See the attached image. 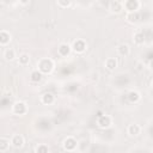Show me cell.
I'll use <instances>...</instances> for the list:
<instances>
[{
  "instance_id": "8fae6325",
  "label": "cell",
  "mask_w": 153,
  "mask_h": 153,
  "mask_svg": "<svg viewBox=\"0 0 153 153\" xmlns=\"http://www.w3.org/2000/svg\"><path fill=\"white\" fill-rule=\"evenodd\" d=\"M127 131L130 136H137L140 133H141V127L137 124V123H131L128 126L127 128Z\"/></svg>"
},
{
  "instance_id": "44dd1931",
  "label": "cell",
  "mask_w": 153,
  "mask_h": 153,
  "mask_svg": "<svg viewBox=\"0 0 153 153\" xmlns=\"http://www.w3.org/2000/svg\"><path fill=\"white\" fill-rule=\"evenodd\" d=\"M11 142L6 137H0V152H6L10 147Z\"/></svg>"
},
{
  "instance_id": "2e32d148",
  "label": "cell",
  "mask_w": 153,
  "mask_h": 153,
  "mask_svg": "<svg viewBox=\"0 0 153 153\" xmlns=\"http://www.w3.org/2000/svg\"><path fill=\"white\" fill-rule=\"evenodd\" d=\"M30 79H31L32 82H39V81H42V79H43V74H42L39 71L35 69V71L31 72V74H30Z\"/></svg>"
},
{
  "instance_id": "7a4b0ae2",
  "label": "cell",
  "mask_w": 153,
  "mask_h": 153,
  "mask_svg": "<svg viewBox=\"0 0 153 153\" xmlns=\"http://www.w3.org/2000/svg\"><path fill=\"white\" fill-rule=\"evenodd\" d=\"M122 6H123V10L127 11V13L137 12V10L141 6V2L139 0H126V1H122Z\"/></svg>"
},
{
  "instance_id": "6da1fadb",
  "label": "cell",
  "mask_w": 153,
  "mask_h": 153,
  "mask_svg": "<svg viewBox=\"0 0 153 153\" xmlns=\"http://www.w3.org/2000/svg\"><path fill=\"white\" fill-rule=\"evenodd\" d=\"M54 61L49 57H43L37 62V71H39L42 74H50L54 69Z\"/></svg>"
},
{
  "instance_id": "ac0fdd59",
  "label": "cell",
  "mask_w": 153,
  "mask_h": 153,
  "mask_svg": "<svg viewBox=\"0 0 153 153\" xmlns=\"http://www.w3.org/2000/svg\"><path fill=\"white\" fill-rule=\"evenodd\" d=\"M4 57L6 61H13L16 59V51L14 49L12 48H7L5 51H4Z\"/></svg>"
},
{
  "instance_id": "3957f363",
  "label": "cell",
  "mask_w": 153,
  "mask_h": 153,
  "mask_svg": "<svg viewBox=\"0 0 153 153\" xmlns=\"http://www.w3.org/2000/svg\"><path fill=\"white\" fill-rule=\"evenodd\" d=\"M12 112L18 116H23L27 112V105L24 102H16L12 106Z\"/></svg>"
},
{
  "instance_id": "e0dca14e",
  "label": "cell",
  "mask_w": 153,
  "mask_h": 153,
  "mask_svg": "<svg viewBox=\"0 0 153 153\" xmlns=\"http://www.w3.org/2000/svg\"><path fill=\"white\" fill-rule=\"evenodd\" d=\"M141 99V94L137 92V91H130L129 93H128V100L130 102V103H137L139 100Z\"/></svg>"
},
{
  "instance_id": "7c38bea8",
  "label": "cell",
  "mask_w": 153,
  "mask_h": 153,
  "mask_svg": "<svg viewBox=\"0 0 153 153\" xmlns=\"http://www.w3.org/2000/svg\"><path fill=\"white\" fill-rule=\"evenodd\" d=\"M12 39V36L8 31L1 30L0 31V45H7Z\"/></svg>"
},
{
  "instance_id": "5b68a950",
  "label": "cell",
  "mask_w": 153,
  "mask_h": 153,
  "mask_svg": "<svg viewBox=\"0 0 153 153\" xmlns=\"http://www.w3.org/2000/svg\"><path fill=\"white\" fill-rule=\"evenodd\" d=\"M71 48H72V50L73 51H75V53H78V54H81V53H84L85 50H86V48H87V44H86V42L84 41V39H75L74 42H73V44L71 45Z\"/></svg>"
},
{
  "instance_id": "ba28073f",
  "label": "cell",
  "mask_w": 153,
  "mask_h": 153,
  "mask_svg": "<svg viewBox=\"0 0 153 153\" xmlns=\"http://www.w3.org/2000/svg\"><path fill=\"white\" fill-rule=\"evenodd\" d=\"M123 10V6H122V1H118V0H112L109 2V11L111 13H115V14H118L121 13Z\"/></svg>"
},
{
  "instance_id": "d6986e66",
  "label": "cell",
  "mask_w": 153,
  "mask_h": 153,
  "mask_svg": "<svg viewBox=\"0 0 153 153\" xmlns=\"http://www.w3.org/2000/svg\"><path fill=\"white\" fill-rule=\"evenodd\" d=\"M139 18H140V16H139L137 12H129V13L126 14V19H127V22H128V23H131V24L136 23V22L139 20Z\"/></svg>"
},
{
  "instance_id": "277c9868",
  "label": "cell",
  "mask_w": 153,
  "mask_h": 153,
  "mask_svg": "<svg viewBox=\"0 0 153 153\" xmlns=\"http://www.w3.org/2000/svg\"><path fill=\"white\" fill-rule=\"evenodd\" d=\"M112 124V118L109 115H99L97 118V126L102 129H106Z\"/></svg>"
},
{
  "instance_id": "9a60e30c",
  "label": "cell",
  "mask_w": 153,
  "mask_h": 153,
  "mask_svg": "<svg viewBox=\"0 0 153 153\" xmlns=\"http://www.w3.org/2000/svg\"><path fill=\"white\" fill-rule=\"evenodd\" d=\"M133 41H134V43L137 44V45L143 44L145 41H146L145 33H143L142 31H137V32H135V33H134V38H133Z\"/></svg>"
},
{
  "instance_id": "52a82bcc",
  "label": "cell",
  "mask_w": 153,
  "mask_h": 153,
  "mask_svg": "<svg viewBox=\"0 0 153 153\" xmlns=\"http://www.w3.org/2000/svg\"><path fill=\"white\" fill-rule=\"evenodd\" d=\"M11 145L14 147V148H22L23 146H24V142H25V140H24V136L22 135V134H14L12 137H11Z\"/></svg>"
},
{
  "instance_id": "30bf717a",
  "label": "cell",
  "mask_w": 153,
  "mask_h": 153,
  "mask_svg": "<svg viewBox=\"0 0 153 153\" xmlns=\"http://www.w3.org/2000/svg\"><path fill=\"white\" fill-rule=\"evenodd\" d=\"M104 65H105V68L108 71H115L117 68V66H118V61H117L116 57H108L105 60Z\"/></svg>"
},
{
  "instance_id": "603a6c76",
  "label": "cell",
  "mask_w": 153,
  "mask_h": 153,
  "mask_svg": "<svg viewBox=\"0 0 153 153\" xmlns=\"http://www.w3.org/2000/svg\"><path fill=\"white\" fill-rule=\"evenodd\" d=\"M56 4L61 8H67V7L72 6V1H69V0H59V1H56Z\"/></svg>"
},
{
  "instance_id": "7402d4cb",
  "label": "cell",
  "mask_w": 153,
  "mask_h": 153,
  "mask_svg": "<svg viewBox=\"0 0 153 153\" xmlns=\"http://www.w3.org/2000/svg\"><path fill=\"white\" fill-rule=\"evenodd\" d=\"M35 152L36 153H49V147L45 143H39L36 146Z\"/></svg>"
},
{
  "instance_id": "9c48e42d",
  "label": "cell",
  "mask_w": 153,
  "mask_h": 153,
  "mask_svg": "<svg viewBox=\"0 0 153 153\" xmlns=\"http://www.w3.org/2000/svg\"><path fill=\"white\" fill-rule=\"evenodd\" d=\"M71 51H72V48H71V45L68 43H61L59 45V48H57V54L60 56H62V57L68 56L71 54Z\"/></svg>"
},
{
  "instance_id": "ffe728a7",
  "label": "cell",
  "mask_w": 153,
  "mask_h": 153,
  "mask_svg": "<svg viewBox=\"0 0 153 153\" xmlns=\"http://www.w3.org/2000/svg\"><path fill=\"white\" fill-rule=\"evenodd\" d=\"M18 63H19L20 66H26V65H29V63H30V56H29V54H26V53L20 54L19 57H18Z\"/></svg>"
},
{
  "instance_id": "8992f818",
  "label": "cell",
  "mask_w": 153,
  "mask_h": 153,
  "mask_svg": "<svg viewBox=\"0 0 153 153\" xmlns=\"http://www.w3.org/2000/svg\"><path fill=\"white\" fill-rule=\"evenodd\" d=\"M76 145H78V142H76V140H75L73 136H68V137H66V139L63 140V142H62L63 149L67 151V152H72V151H74V149L76 148Z\"/></svg>"
},
{
  "instance_id": "5bb4252c",
  "label": "cell",
  "mask_w": 153,
  "mask_h": 153,
  "mask_svg": "<svg viewBox=\"0 0 153 153\" xmlns=\"http://www.w3.org/2000/svg\"><path fill=\"white\" fill-rule=\"evenodd\" d=\"M54 100H55V97H54V94L50 93V92H45V93H43L42 97H41V102H42L44 105H50V104L54 103Z\"/></svg>"
},
{
  "instance_id": "4fadbf2b",
  "label": "cell",
  "mask_w": 153,
  "mask_h": 153,
  "mask_svg": "<svg viewBox=\"0 0 153 153\" xmlns=\"http://www.w3.org/2000/svg\"><path fill=\"white\" fill-rule=\"evenodd\" d=\"M117 54H118L120 56H123V57L128 56V55L130 54V48H129V45L126 44V43L120 44V45L117 47Z\"/></svg>"
}]
</instances>
